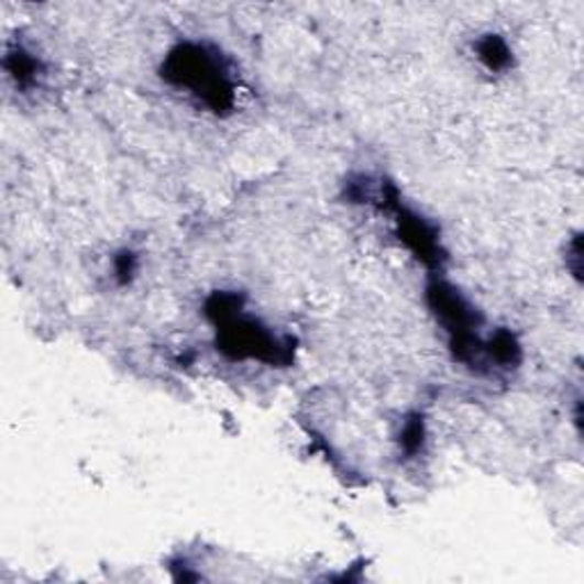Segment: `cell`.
I'll return each instance as SVG.
<instances>
[{"label":"cell","mask_w":584,"mask_h":584,"mask_svg":"<svg viewBox=\"0 0 584 584\" xmlns=\"http://www.w3.org/2000/svg\"><path fill=\"white\" fill-rule=\"evenodd\" d=\"M161 76L176 89H186L203 108L227 114L235 108L238 82L227 55L206 42H180L167 55Z\"/></svg>","instance_id":"cell-1"},{"label":"cell","mask_w":584,"mask_h":584,"mask_svg":"<svg viewBox=\"0 0 584 584\" xmlns=\"http://www.w3.org/2000/svg\"><path fill=\"white\" fill-rule=\"evenodd\" d=\"M208 318L218 327V345L231 359H252L267 365L293 363V341L276 335L256 318L242 313L238 295L220 293L208 301Z\"/></svg>","instance_id":"cell-2"},{"label":"cell","mask_w":584,"mask_h":584,"mask_svg":"<svg viewBox=\"0 0 584 584\" xmlns=\"http://www.w3.org/2000/svg\"><path fill=\"white\" fill-rule=\"evenodd\" d=\"M477 57L480 63L488 71H505L511 67V48L500 35H484L477 46Z\"/></svg>","instance_id":"cell-6"},{"label":"cell","mask_w":584,"mask_h":584,"mask_svg":"<svg viewBox=\"0 0 584 584\" xmlns=\"http://www.w3.org/2000/svg\"><path fill=\"white\" fill-rule=\"evenodd\" d=\"M114 272H117V279L121 284H129L137 272V256L133 252H121L114 258Z\"/></svg>","instance_id":"cell-8"},{"label":"cell","mask_w":584,"mask_h":584,"mask_svg":"<svg viewBox=\"0 0 584 584\" xmlns=\"http://www.w3.org/2000/svg\"><path fill=\"white\" fill-rule=\"evenodd\" d=\"M5 67L10 71V76L14 78V82L19 87H30V85H35L42 76V63L40 59L33 55V53H27L25 48H16L12 53H8L5 57Z\"/></svg>","instance_id":"cell-5"},{"label":"cell","mask_w":584,"mask_h":584,"mask_svg":"<svg viewBox=\"0 0 584 584\" xmlns=\"http://www.w3.org/2000/svg\"><path fill=\"white\" fill-rule=\"evenodd\" d=\"M399 445L407 454H416L422 450L425 445V420L422 416H411L405 427H403V434H399Z\"/></svg>","instance_id":"cell-7"},{"label":"cell","mask_w":584,"mask_h":584,"mask_svg":"<svg viewBox=\"0 0 584 584\" xmlns=\"http://www.w3.org/2000/svg\"><path fill=\"white\" fill-rule=\"evenodd\" d=\"M427 301L450 338L454 359L473 367L482 365L486 359V341L480 333L482 318L475 306L445 282H434L427 288Z\"/></svg>","instance_id":"cell-3"},{"label":"cell","mask_w":584,"mask_h":584,"mask_svg":"<svg viewBox=\"0 0 584 584\" xmlns=\"http://www.w3.org/2000/svg\"><path fill=\"white\" fill-rule=\"evenodd\" d=\"M379 195L384 199V206L395 214L399 240H403L407 247L425 263V265H439L441 261V242H439V231L425 222L418 212L409 210L399 201V195L393 186H382Z\"/></svg>","instance_id":"cell-4"}]
</instances>
